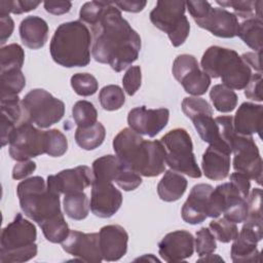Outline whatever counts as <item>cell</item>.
I'll return each instance as SVG.
<instances>
[{"label":"cell","mask_w":263,"mask_h":263,"mask_svg":"<svg viewBox=\"0 0 263 263\" xmlns=\"http://www.w3.org/2000/svg\"><path fill=\"white\" fill-rule=\"evenodd\" d=\"M90 30L93 37L91 54L97 62L108 64L115 72H121L138 60L141 37L111 1L107 2Z\"/></svg>","instance_id":"cell-1"},{"label":"cell","mask_w":263,"mask_h":263,"mask_svg":"<svg viewBox=\"0 0 263 263\" xmlns=\"http://www.w3.org/2000/svg\"><path fill=\"white\" fill-rule=\"evenodd\" d=\"M113 149L120 162L144 177H156L164 172L166 151L160 141L144 140L129 127L113 139Z\"/></svg>","instance_id":"cell-2"},{"label":"cell","mask_w":263,"mask_h":263,"mask_svg":"<svg viewBox=\"0 0 263 263\" xmlns=\"http://www.w3.org/2000/svg\"><path fill=\"white\" fill-rule=\"evenodd\" d=\"M91 34L81 21L61 24L50 40L52 60L66 68L85 67L90 62Z\"/></svg>","instance_id":"cell-3"},{"label":"cell","mask_w":263,"mask_h":263,"mask_svg":"<svg viewBox=\"0 0 263 263\" xmlns=\"http://www.w3.org/2000/svg\"><path fill=\"white\" fill-rule=\"evenodd\" d=\"M200 65L210 77H220L222 84L231 89H245L253 75L252 69L235 50L218 45L210 46L204 51Z\"/></svg>","instance_id":"cell-4"},{"label":"cell","mask_w":263,"mask_h":263,"mask_svg":"<svg viewBox=\"0 0 263 263\" xmlns=\"http://www.w3.org/2000/svg\"><path fill=\"white\" fill-rule=\"evenodd\" d=\"M16 193L25 216L39 226L63 214L60 194L51 191L40 176L31 177L20 182Z\"/></svg>","instance_id":"cell-5"},{"label":"cell","mask_w":263,"mask_h":263,"mask_svg":"<svg viewBox=\"0 0 263 263\" xmlns=\"http://www.w3.org/2000/svg\"><path fill=\"white\" fill-rule=\"evenodd\" d=\"M37 230L35 225L16 214L7 224L0 236V262L22 263L33 259L37 255Z\"/></svg>","instance_id":"cell-6"},{"label":"cell","mask_w":263,"mask_h":263,"mask_svg":"<svg viewBox=\"0 0 263 263\" xmlns=\"http://www.w3.org/2000/svg\"><path fill=\"white\" fill-rule=\"evenodd\" d=\"M166 155L165 163L175 172L191 178H200L201 171L197 165L191 137L185 128L177 127L166 133L160 139Z\"/></svg>","instance_id":"cell-7"},{"label":"cell","mask_w":263,"mask_h":263,"mask_svg":"<svg viewBox=\"0 0 263 263\" xmlns=\"http://www.w3.org/2000/svg\"><path fill=\"white\" fill-rule=\"evenodd\" d=\"M23 121L40 128H46L59 122L65 114V104L42 88L30 90L22 100Z\"/></svg>","instance_id":"cell-8"},{"label":"cell","mask_w":263,"mask_h":263,"mask_svg":"<svg viewBox=\"0 0 263 263\" xmlns=\"http://www.w3.org/2000/svg\"><path fill=\"white\" fill-rule=\"evenodd\" d=\"M186 2L157 1L150 12L151 23L160 31L166 33L173 46L182 45L190 32V24L185 16Z\"/></svg>","instance_id":"cell-9"},{"label":"cell","mask_w":263,"mask_h":263,"mask_svg":"<svg viewBox=\"0 0 263 263\" xmlns=\"http://www.w3.org/2000/svg\"><path fill=\"white\" fill-rule=\"evenodd\" d=\"M9 155L16 161L29 160L46 153V134L33 123L22 121L9 138Z\"/></svg>","instance_id":"cell-10"},{"label":"cell","mask_w":263,"mask_h":263,"mask_svg":"<svg viewBox=\"0 0 263 263\" xmlns=\"http://www.w3.org/2000/svg\"><path fill=\"white\" fill-rule=\"evenodd\" d=\"M172 72L185 91L194 97L204 95L211 84V77L200 70L196 58L192 54H179L174 61Z\"/></svg>","instance_id":"cell-11"},{"label":"cell","mask_w":263,"mask_h":263,"mask_svg":"<svg viewBox=\"0 0 263 263\" xmlns=\"http://www.w3.org/2000/svg\"><path fill=\"white\" fill-rule=\"evenodd\" d=\"M231 151L234 154L233 168L245 174L259 185L262 181V158L252 136H235Z\"/></svg>","instance_id":"cell-12"},{"label":"cell","mask_w":263,"mask_h":263,"mask_svg":"<svg viewBox=\"0 0 263 263\" xmlns=\"http://www.w3.org/2000/svg\"><path fill=\"white\" fill-rule=\"evenodd\" d=\"M240 232L231 246V259L235 263L260 262L257 243L262 239L263 222L245 220Z\"/></svg>","instance_id":"cell-13"},{"label":"cell","mask_w":263,"mask_h":263,"mask_svg":"<svg viewBox=\"0 0 263 263\" xmlns=\"http://www.w3.org/2000/svg\"><path fill=\"white\" fill-rule=\"evenodd\" d=\"M193 20L198 27L205 29L217 37L233 38L237 36L238 18L234 13L223 7H212L209 3L205 9Z\"/></svg>","instance_id":"cell-14"},{"label":"cell","mask_w":263,"mask_h":263,"mask_svg":"<svg viewBox=\"0 0 263 263\" xmlns=\"http://www.w3.org/2000/svg\"><path fill=\"white\" fill-rule=\"evenodd\" d=\"M170 111L166 108L147 109L146 106L136 107L128 112L127 123L129 128L150 138L159 134L167 124Z\"/></svg>","instance_id":"cell-15"},{"label":"cell","mask_w":263,"mask_h":263,"mask_svg":"<svg viewBox=\"0 0 263 263\" xmlns=\"http://www.w3.org/2000/svg\"><path fill=\"white\" fill-rule=\"evenodd\" d=\"M93 182L92 170L86 165H78L73 168L61 171L57 175L47 177V187L58 193L67 194L72 192L83 191Z\"/></svg>","instance_id":"cell-16"},{"label":"cell","mask_w":263,"mask_h":263,"mask_svg":"<svg viewBox=\"0 0 263 263\" xmlns=\"http://www.w3.org/2000/svg\"><path fill=\"white\" fill-rule=\"evenodd\" d=\"M63 250L73 257L88 263H100L103 257L100 250L99 233H84L70 230L66 239L62 242Z\"/></svg>","instance_id":"cell-17"},{"label":"cell","mask_w":263,"mask_h":263,"mask_svg":"<svg viewBox=\"0 0 263 263\" xmlns=\"http://www.w3.org/2000/svg\"><path fill=\"white\" fill-rule=\"evenodd\" d=\"M121 192L112 182H92L89 206L92 214L100 218H110L120 209Z\"/></svg>","instance_id":"cell-18"},{"label":"cell","mask_w":263,"mask_h":263,"mask_svg":"<svg viewBox=\"0 0 263 263\" xmlns=\"http://www.w3.org/2000/svg\"><path fill=\"white\" fill-rule=\"evenodd\" d=\"M194 252V237L187 230L167 233L158 243V253L165 262H181L190 258Z\"/></svg>","instance_id":"cell-19"},{"label":"cell","mask_w":263,"mask_h":263,"mask_svg":"<svg viewBox=\"0 0 263 263\" xmlns=\"http://www.w3.org/2000/svg\"><path fill=\"white\" fill-rule=\"evenodd\" d=\"M128 234L120 225H107L99 232L100 250L105 261H117L127 252Z\"/></svg>","instance_id":"cell-20"},{"label":"cell","mask_w":263,"mask_h":263,"mask_svg":"<svg viewBox=\"0 0 263 263\" xmlns=\"http://www.w3.org/2000/svg\"><path fill=\"white\" fill-rule=\"evenodd\" d=\"M213 189L212 185L205 183H200L192 187L181 211L182 219L186 223L196 225L208 218L209 198Z\"/></svg>","instance_id":"cell-21"},{"label":"cell","mask_w":263,"mask_h":263,"mask_svg":"<svg viewBox=\"0 0 263 263\" xmlns=\"http://www.w3.org/2000/svg\"><path fill=\"white\" fill-rule=\"evenodd\" d=\"M230 154L231 152L226 148L210 145L202 155L203 175L210 180H224L230 171Z\"/></svg>","instance_id":"cell-22"},{"label":"cell","mask_w":263,"mask_h":263,"mask_svg":"<svg viewBox=\"0 0 263 263\" xmlns=\"http://www.w3.org/2000/svg\"><path fill=\"white\" fill-rule=\"evenodd\" d=\"M262 105H256L250 102L242 103L233 117L234 132L241 136L260 135L262 130Z\"/></svg>","instance_id":"cell-23"},{"label":"cell","mask_w":263,"mask_h":263,"mask_svg":"<svg viewBox=\"0 0 263 263\" xmlns=\"http://www.w3.org/2000/svg\"><path fill=\"white\" fill-rule=\"evenodd\" d=\"M218 187L223 196L222 214L224 215V218L233 223L243 222L248 214L247 199L240 195L230 182L220 184Z\"/></svg>","instance_id":"cell-24"},{"label":"cell","mask_w":263,"mask_h":263,"mask_svg":"<svg viewBox=\"0 0 263 263\" xmlns=\"http://www.w3.org/2000/svg\"><path fill=\"white\" fill-rule=\"evenodd\" d=\"M22 42L31 49L43 47L48 38V25L40 16L29 15L25 17L18 28Z\"/></svg>","instance_id":"cell-25"},{"label":"cell","mask_w":263,"mask_h":263,"mask_svg":"<svg viewBox=\"0 0 263 263\" xmlns=\"http://www.w3.org/2000/svg\"><path fill=\"white\" fill-rule=\"evenodd\" d=\"M188 182L184 176L175 171H166L157 185V193L161 200L172 202L180 199L187 189Z\"/></svg>","instance_id":"cell-26"},{"label":"cell","mask_w":263,"mask_h":263,"mask_svg":"<svg viewBox=\"0 0 263 263\" xmlns=\"http://www.w3.org/2000/svg\"><path fill=\"white\" fill-rule=\"evenodd\" d=\"M123 164L116 155H104L92 162L93 182H113L118 177Z\"/></svg>","instance_id":"cell-27"},{"label":"cell","mask_w":263,"mask_h":263,"mask_svg":"<svg viewBox=\"0 0 263 263\" xmlns=\"http://www.w3.org/2000/svg\"><path fill=\"white\" fill-rule=\"evenodd\" d=\"M237 36L255 51H262L263 22L257 17L245 20L239 24Z\"/></svg>","instance_id":"cell-28"},{"label":"cell","mask_w":263,"mask_h":263,"mask_svg":"<svg viewBox=\"0 0 263 263\" xmlns=\"http://www.w3.org/2000/svg\"><path fill=\"white\" fill-rule=\"evenodd\" d=\"M106 137L105 126L101 122H96L88 127H77L75 141L84 150H93L101 146Z\"/></svg>","instance_id":"cell-29"},{"label":"cell","mask_w":263,"mask_h":263,"mask_svg":"<svg viewBox=\"0 0 263 263\" xmlns=\"http://www.w3.org/2000/svg\"><path fill=\"white\" fill-rule=\"evenodd\" d=\"M63 205L66 215L77 221L85 219L90 209L88 197L83 191L65 194Z\"/></svg>","instance_id":"cell-30"},{"label":"cell","mask_w":263,"mask_h":263,"mask_svg":"<svg viewBox=\"0 0 263 263\" xmlns=\"http://www.w3.org/2000/svg\"><path fill=\"white\" fill-rule=\"evenodd\" d=\"M192 122L203 142L209 143L210 145H217L226 148L231 152L230 148L221 142L219 137L218 124L212 115H199L193 118Z\"/></svg>","instance_id":"cell-31"},{"label":"cell","mask_w":263,"mask_h":263,"mask_svg":"<svg viewBox=\"0 0 263 263\" xmlns=\"http://www.w3.org/2000/svg\"><path fill=\"white\" fill-rule=\"evenodd\" d=\"M1 99L16 97L26 85L22 69H10L0 72Z\"/></svg>","instance_id":"cell-32"},{"label":"cell","mask_w":263,"mask_h":263,"mask_svg":"<svg viewBox=\"0 0 263 263\" xmlns=\"http://www.w3.org/2000/svg\"><path fill=\"white\" fill-rule=\"evenodd\" d=\"M210 99L219 112L228 113L235 109L237 105V95L224 84H216L210 91Z\"/></svg>","instance_id":"cell-33"},{"label":"cell","mask_w":263,"mask_h":263,"mask_svg":"<svg viewBox=\"0 0 263 263\" xmlns=\"http://www.w3.org/2000/svg\"><path fill=\"white\" fill-rule=\"evenodd\" d=\"M219 5L224 7H231L234 10V14L236 16L242 17V18H251V17H257L259 20H262V6L263 1L262 0H247V1H240V0H217L216 1Z\"/></svg>","instance_id":"cell-34"},{"label":"cell","mask_w":263,"mask_h":263,"mask_svg":"<svg viewBox=\"0 0 263 263\" xmlns=\"http://www.w3.org/2000/svg\"><path fill=\"white\" fill-rule=\"evenodd\" d=\"M25 51L17 43L2 46L0 49V72L10 69H22Z\"/></svg>","instance_id":"cell-35"},{"label":"cell","mask_w":263,"mask_h":263,"mask_svg":"<svg viewBox=\"0 0 263 263\" xmlns=\"http://www.w3.org/2000/svg\"><path fill=\"white\" fill-rule=\"evenodd\" d=\"M45 238L53 243H62L68 236L70 229L64 218V215H60L40 226Z\"/></svg>","instance_id":"cell-36"},{"label":"cell","mask_w":263,"mask_h":263,"mask_svg":"<svg viewBox=\"0 0 263 263\" xmlns=\"http://www.w3.org/2000/svg\"><path fill=\"white\" fill-rule=\"evenodd\" d=\"M99 100L104 110L115 111L124 105L125 96L123 89L120 86L116 84H109L100 90Z\"/></svg>","instance_id":"cell-37"},{"label":"cell","mask_w":263,"mask_h":263,"mask_svg":"<svg viewBox=\"0 0 263 263\" xmlns=\"http://www.w3.org/2000/svg\"><path fill=\"white\" fill-rule=\"evenodd\" d=\"M72 116L78 127H88L97 122L98 112L92 103L81 100L74 104Z\"/></svg>","instance_id":"cell-38"},{"label":"cell","mask_w":263,"mask_h":263,"mask_svg":"<svg viewBox=\"0 0 263 263\" xmlns=\"http://www.w3.org/2000/svg\"><path fill=\"white\" fill-rule=\"evenodd\" d=\"M209 228L215 238L224 243L234 240L238 234L236 223H233L224 217L211 221Z\"/></svg>","instance_id":"cell-39"},{"label":"cell","mask_w":263,"mask_h":263,"mask_svg":"<svg viewBox=\"0 0 263 263\" xmlns=\"http://www.w3.org/2000/svg\"><path fill=\"white\" fill-rule=\"evenodd\" d=\"M71 86L74 91L81 97H89L97 92L99 82L89 73H76L71 77Z\"/></svg>","instance_id":"cell-40"},{"label":"cell","mask_w":263,"mask_h":263,"mask_svg":"<svg viewBox=\"0 0 263 263\" xmlns=\"http://www.w3.org/2000/svg\"><path fill=\"white\" fill-rule=\"evenodd\" d=\"M182 110L184 114L191 120L199 115L213 116V109L209 102L198 97L184 98L182 102Z\"/></svg>","instance_id":"cell-41"},{"label":"cell","mask_w":263,"mask_h":263,"mask_svg":"<svg viewBox=\"0 0 263 263\" xmlns=\"http://www.w3.org/2000/svg\"><path fill=\"white\" fill-rule=\"evenodd\" d=\"M46 134V154L51 157L64 155L68 149L66 136L59 129L52 128L45 130Z\"/></svg>","instance_id":"cell-42"},{"label":"cell","mask_w":263,"mask_h":263,"mask_svg":"<svg viewBox=\"0 0 263 263\" xmlns=\"http://www.w3.org/2000/svg\"><path fill=\"white\" fill-rule=\"evenodd\" d=\"M194 247L199 257L214 253V251L217 249V243L216 238L211 232L210 228L201 227L198 231H196Z\"/></svg>","instance_id":"cell-43"},{"label":"cell","mask_w":263,"mask_h":263,"mask_svg":"<svg viewBox=\"0 0 263 263\" xmlns=\"http://www.w3.org/2000/svg\"><path fill=\"white\" fill-rule=\"evenodd\" d=\"M106 5V1H90L84 3L79 11L80 20L82 23H86L90 27L93 26L99 21Z\"/></svg>","instance_id":"cell-44"},{"label":"cell","mask_w":263,"mask_h":263,"mask_svg":"<svg viewBox=\"0 0 263 263\" xmlns=\"http://www.w3.org/2000/svg\"><path fill=\"white\" fill-rule=\"evenodd\" d=\"M142 71L140 66H130L122 77V85L124 91L128 96H134L141 86Z\"/></svg>","instance_id":"cell-45"},{"label":"cell","mask_w":263,"mask_h":263,"mask_svg":"<svg viewBox=\"0 0 263 263\" xmlns=\"http://www.w3.org/2000/svg\"><path fill=\"white\" fill-rule=\"evenodd\" d=\"M115 182L124 191H132L142 184V178L141 175L123 165Z\"/></svg>","instance_id":"cell-46"},{"label":"cell","mask_w":263,"mask_h":263,"mask_svg":"<svg viewBox=\"0 0 263 263\" xmlns=\"http://www.w3.org/2000/svg\"><path fill=\"white\" fill-rule=\"evenodd\" d=\"M261 194H262V190L260 188H254L251 194H249L247 198L248 214H247L246 220L262 221Z\"/></svg>","instance_id":"cell-47"},{"label":"cell","mask_w":263,"mask_h":263,"mask_svg":"<svg viewBox=\"0 0 263 263\" xmlns=\"http://www.w3.org/2000/svg\"><path fill=\"white\" fill-rule=\"evenodd\" d=\"M261 82H262V74L255 73L252 75L250 82L245 87V96L253 101L262 102L261 95Z\"/></svg>","instance_id":"cell-48"},{"label":"cell","mask_w":263,"mask_h":263,"mask_svg":"<svg viewBox=\"0 0 263 263\" xmlns=\"http://www.w3.org/2000/svg\"><path fill=\"white\" fill-rule=\"evenodd\" d=\"M229 179H230V183L237 189V191L240 193V195L247 199L250 194V189H251L250 180L251 179L249 177H247L245 174L239 173V172L232 173L230 175Z\"/></svg>","instance_id":"cell-49"},{"label":"cell","mask_w":263,"mask_h":263,"mask_svg":"<svg viewBox=\"0 0 263 263\" xmlns=\"http://www.w3.org/2000/svg\"><path fill=\"white\" fill-rule=\"evenodd\" d=\"M36 170V163L32 160L18 161L12 168V179L22 180L30 176Z\"/></svg>","instance_id":"cell-50"},{"label":"cell","mask_w":263,"mask_h":263,"mask_svg":"<svg viewBox=\"0 0 263 263\" xmlns=\"http://www.w3.org/2000/svg\"><path fill=\"white\" fill-rule=\"evenodd\" d=\"M43 4L45 10L54 15L64 14L72 7V3L70 1H44Z\"/></svg>","instance_id":"cell-51"},{"label":"cell","mask_w":263,"mask_h":263,"mask_svg":"<svg viewBox=\"0 0 263 263\" xmlns=\"http://www.w3.org/2000/svg\"><path fill=\"white\" fill-rule=\"evenodd\" d=\"M41 2L30 0H11V12L14 14H21L34 10Z\"/></svg>","instance_id":"cell-52"},{"label":"cell","mask_w":263,"mask_h":263,"mask_svg":"<svg viewBox=\"0 0 263 263\" xmlns=\"http://www.w3.org/2000/svg\"><path fill=\"white\" fill-rule=\"evenodd\" d=\"M14 29L13 20L8 16H0V43L4 44L11 36Z\"/></svg>","instance_id":"cell-53"},{"label":"cell","mask_w":263,"mask_h":263,"mask_svg":"<svg viewBox=\"0 0 263 263\" xmlns=\"http://www.w3.org/2000/svg\"><path fill=\"white\" fill-rule=\"evenodd\" d=\"M112 3L121 10L128 12H139L143 10L147 4L146 1H116Z\"/></svg>","instance_id":"cell-54"},{"label":"cell","mask_w":263,"mask_h":263,"mask_svg":"<svg viewBox=\"0 0 263 263\" xmlns=\"http://www.w3.org/2000/svg\"><path fill=\"white\" fill-rule=\"evenodd\" d=\"M240 58L245 61V63L253 70L261 73V51L255 52H246L240 55Z\"/></svg>","instance_id":"cell-55"},{"label":"cell","mask_w":263,"mask_h":263,"mask_svg":"<svg viewBox=\"0 0 263 263\" xmlns=\"http://www.w3.org/2000/svg\"><path fill=\"white\" fill-rule=\"evenodd\" d=\"M215 260H218V261H222L223 262V259L220 258L218 255H213L212 253L211 254H208V255H203V256H200V258L198 259V261H215Z\"/></svg>","instance_id":"cell-56"}]
</instances>
